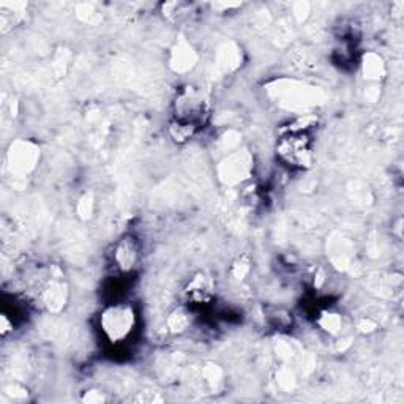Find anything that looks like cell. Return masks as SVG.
<instances>
[{
  "instance_id": "1",
  "label": "cell",
  "mask_w": 404,
  "mask_h": 404,
  "mask_svg": "<svg viewBox=\"0 0 404 404\" xmlns=\"http://www.w3.org/2000/svg\"><path fill=\"white\" fill-rule=\"evenodd\" d=\"M210 99L204 89L198 86L180 87L172 100V119L171 122L182 123L196 128L198 132L206 125L210 117Z\"/></svg>"
},
{
  "instance_id": "2",
  "label": "cell",
  "mask_w": 404,
  "mask_h": 404,
  "mask_svg": "<svg viewBox=\"0 0 404 404\" xmlns=\"http://www.w3.org/2000/svg\"><path fill=\"white\" fill-rule=\"evenodd\" d=\"M99 327L104 340L117 346L125 343L138 327V311L127 302L106 305L100 313Z\"/></svg>"
},
{
  "instance_id": "3",
  "label": "cell",
  "mask_w": 404,
  "mask_h": 404,
  "mask_svg": "<svg viewBox=\"0 0 404 404\" xmlns=\"http://www.w3.org/2000/svg\"><path fill=\"white\" fill-rule=\"evenodd\" d=\"M37 302L49 313H58L63 310L68 301V284L65 282L63 273L58 269H48L35 279Z\"/></svg>"
},
{
  "instance_id": "4",
  "label": "cell",
  "mask_w": 404,
  "mask_h": 404,
  "mask_svg": "<svg viewBox=\"0 0 404 404\" xmlns=\"http://www.w3.org/2000/svg\"><path fill=\"white\" fill-rule=\"evenodd\" d=\"M279 160L292 168L306 169L313 165V144L308 133H283L278 139Z\"/></svg>"
},
{
  "instance_id": "5",
  "label": "cell",
  "mask_w": 404,
  "mask_h": 404,
  "mask_svg": "<svg viewBox=\"0 0 404 404\" xmlns=\"http://www.w3.org/2000/svg\"><path fill=\"white\" fill-rule=\"evenodd\" d=\"M40 160V147L30 139H16L6 152V168L16 177H27Z\"/></svg>"
},
{
  "instance_id": "6",
  "label": "cell",
  "mask_w": 404,
  "mask_h": 404,
  "mask_svg": "<svg viewBox=\"0 0 404 404\" xmlns=\"http://www.w3.org/2000/svg\"><path fill=\"white\" fill-rule=\"evenodd\" d=\"M141 240L134 234H123L113 245V265L117 272L128 275L138 269L141 263Z\"/></svg>"
},
{
  "instance_id": "7",
  "label": "cell",
  "mask_w": 404,
  "mask_h": 404,
  "mask_svg": "<svg viewBox=\"0 0 404 404\" xmlns=\"http://www.w3.org/2000/svg\"><path fill=\"white\" fill-rule=\"evenodd\" d=\"M215 298V279L210 273L199 270L193 273L184 288V301L187 305H206Z\"/></svg>"
},
{
  "instance_id": "8",
  "label": "cell",
  "mask_w": 404,
  "mask_h": 404,
  "mask_svg": "<svg viewBox=\"0 0 404 404\" xmlns=\"http://www.w3.org/2000/svg\"><path fill=\"white\" fill-rule=\"evenodd\" d=\"M251 171V161L246 153H232L221 163L220 174L227 184H237Z\"/></svg>"
},
{
  "instance_id": "9",
  "label": "cell",
  "mask_w": 404,
  "mask_h": 404,
  "mask_svg": "<svg viewBox=\"0 0 404 404\" xmlns=\"http://www.w3.org/2000/svg\"><path fill=\"white\" fill-rule=\"evenodd\" d=\"M193 313L190 305H180L177 308H174L166 319V325L171 334L182 335L193 325Z\"/></svg>"
},
{
  "instance_id": "10",
  "label": "cell",
  "mask_w": 404,
  "mask_h": 404,
  "mask_svg": "<svg viewBox=\"0 0 404 404\" xmlns=\"http://www.w3.org/2000/svg\"><path fill=\"white\" fill-rule=\"evenodd\" d=\"M198 62L196 52L193 51L191 46L187 43H179L177 48L172 51L171 54V67L177 71V73H185V71L191 70Z\"/></svg>"
},
{
  "instance_id": "11",
  "label": "cell",
  "mask_w": 404,
  "mask_h": 404,
  "mask_svg": "<svg viewBox=\"0 0 404 404\" xmlns=\"http://www.w3.org/2000/svg\"><path fill=\"white\" fill-rule=\"evenodd\" d=\"M362 71L363 76L367 77L368 81L377 82L379 80H382L384 75H386V63H384L379 54H376V52H368V54L363 56Z\"/></svg>"
},
{
  "instance_id": "12",
  "label": "cell",
  "mask_w": 404,
  "mask_h": 404,
  "mask_svg": "<svg viewBox=\"0 0 404 404\" xmlns=\"http://www.w3.org/2000/svg\"><path fill=\"white\" fill-rule=\"evenodd\" d=\"M317 125L316 114H301L283 128V133H310Z\"/></svg>"
},
{
  "instance_id": "13",
  "label": "cell",
  "mask_w": 404,
  "mask_h": 404,
  "mask_svg": "<svg viewBox=\"0 0 404 404\" xmlns=\"http://www.w3.org/2000/svg\"><path fill=\"white\" fill-rule=\"evenodd\" d=\"M317 325L325 332V334L336 335L343 327V317L341 315H338V313L324 311L317 319Z\"/></svg>"
},
{
  "instance_id": "14",
  "label": "cell",
  "mask_w": 404,
  "mask_h": 404,
  "mask_svg": "<svg viewBox=\"0 0 404 404\" xmlns=\"http://www.w3.org/2000/svg\"><path fill=\"white\" fill-rule=\"evenodd\" d=\"M250 272H251V260L248 256H242V258H239L236 263L232 264V277L237 279V282H242V279H245L246 277L250 275Z\"/></svg>"
},
{
  "instance_id": "15",
  "label": "cell",
  "mask_w": 404,
  "mask_h": 404,
  "mask_svg": "<svg viewBox=\"0 0 404 404\" xmlns=\"http://www.w3.org/2000/svg\"><path fill=\"white\" fill-rule=\"evenodd\" d=\"M94 206H95V201H94V194L92 193H86L84 196L77 202V215L82 220H89L92 217L94 213Z\"/></svg>"
},
{
  "instance_id": "16",
  "label": "cell",
  "mask_w": 404,
  "mask_h": 404,
  "mask_svg": "<svg viewBox=\"0 0 404 404\" xmlns=\"http://www.w3.org/2000/svg\"><path fill=\"white\" fill-rule=\"evenodd\" d=\"M82 401H86V403H104V401H108V398L103 395V392H100V390H87V392L84 393V396H82Z\"/></svg>"
},
{
  "instance_id": "17",
  "label": "cell",
  "mask_w": 404,
  "mask_h": 404,
  "mask_svg": "<svg viewBox=\"0 0 404 404\" xmlns=\"http://www.w3.org/2000/svg\"><path fill=\"white\" fill-rule=\"evenodd\" d=\"M357 329L358 332H362V334H371V332L376 330V322L371 321V319H362V321L357 324Z\"/></svg>"
}]
</instances>
